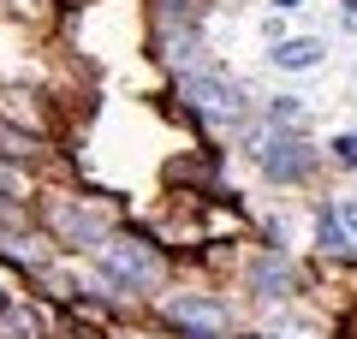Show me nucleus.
I'll list each match as a JSON object with an SVG mask.
<instances>
[{
  "mask_svg": "<svg viewBox=\"0 0 357 339\" xmlns=\"http://www.w3.org/2000/svg\"><path fill=\"white\" fill-rule=\"evenodd\" d=\"M333 18H340L345 36H357V0H333Z\"/></svg>",
  "mask_w": 357,
  "mask_h": 339,
  "instance_id": "obj_14",
  "label": "nucleus"
},
{
  "mask_svg": "<svg viewBox=\"0 0 357 339\" xmlns=\"http://www.w3.org/2000/svg\"><path fill=\"white\" fill-rule=\"evenodd\" d=\"M96 274H102V286L114 292H143L161 280V256H155V244L143 239H102L96 244Z\"/></svg>",
  "mask_w": 357,
  "mask_h": 339,
  "instance_id": "obj_3",
  "label": "nucleus"
},
{
  "mask_svg": "<svg viewBox=\"0 0 357 339\" xmlns=\"http://www.w3.org/2000/svg\"><path fill=\"white\" fill-rule=\"evenodd\" d=\"M262 119H268V126H280V131H304L310 126V101L304 96H274L262 107Z\"/></svg>",
  "mask_w": 357,
  "mask_h": 339,
  "instance_id": "obj_9",
  "label": "nucleus"
},
{
  "mask_svg": "<svg viewBox=\"0 0 357 339\" xmlns=\"http://www.w3.org/2000/svg\"><path fill=\"white\" fill-rule=\"evenodd\" d=\"M0 256H13V262H24V268H42V262H48L42 239H18V232H0Z\"/></svg>",
  "mask_w": 357,
  "mask_h": 339,
  "instance_id": "obj_10",
  "label": "nucleus"
},
{
  "mask_svg": "<svg viewBox=\"0 0 357 339\" xmlns=\"http://www.w3.org/2000/svg\"><path fill=\"white\" fill-rule=\"evenodd\" d=\"M54 226L66 232V244H84V250H96V244L107 239L102 214H84V209H60V214H54Z\"/></svg>",
  "mask_w": 357,
  "mask_h": 339,
  "instance_id": "obj_7",
  "label": "nucleus"
},
{
  "mask_svg": "<svg viewBox=\"0 0 357 339\" xmlns=\"http://www.w3.org/2000/svg\"><path fill=\"white\" fill-rule=\"evenodd\" d=\"M292 286H298V268L286 262L280 250H274V256H256V262H250V292H256V298L280 303V298H292Z\"/></svg>",
  "mask_w": 357,
  "mask_h": 339,
  "instance_id": "obj_6",
  "label": "nucleus"
},
{
  "mask_svg": "<svg viewBox=\"0 0 357 339\" xmlns=\"http://www.w3.org/2000/svg\"><path fill=\"white\" fill-rule=\"evenodd\" d=\"M161 315H167L185 339H220V333H227V303L197 298V292H191V298H167Z\"/></svg>",
  "mask_w": 357,
  "mask_h": 339,
  "instance_id": "obj_4",
  "label": "nucleus"
},
{
  "mask_svg": "<svg viewBox=\"0 0 357 339\" xmlns=\"http://www.w3.org/2000/svg\"><path fill=\"white\" fill-rule=\"evenodd\" d=\"M321 60H328V42H321V36H280L274 48H268V66H274V72H286V77L316 72Z\"/></svg>",
  "mask_w": 357,
  "mask_h": 339,
  "instance_id": "obj_5",
  "label": "nucleus"
},
{
  "mask_svg": "<svg viewBox=\"0 0 357 339\" xmlns=\"http://www.w3.org/2000/svg\"><path fill=\"white\" fill-rule=\"evenodd\" d=\"M316 244H321L328 256H351V250H357V239L345 232V220L333 214V202H328V209L316 214Z\"/></svg>",
  "mask_w": 357,
  "mask_h": 339,
  "instance_id": "obj_8",
  "label": "nucleus"
},
{
  "mask_svg": "<svg viewBox=\"0 0 357 339\" xmlns=\"http://www.w3.org/2000/svg\"><path fill=\"white\" fill-rule=\"evenodd\" d=\"M274 13H304V0H268Z\"/></svg>",
  "mask_w": 357,
  "mask_h": 339,
  "instance_id": "obj_16",
  "label": "nucleus"
},
{
  "mask_svg": "<svg viewBox=\"0 0 357 339\" xmlns=\"http://www.w3.org/2000/svg\"><path fill=\"white\" fill-rule=\"evenodd\" d=\"M0 339H42V327H36L30 310H6L0 303Z\"/></svg>",
  "mask_w": 357,
  "mask_h": 339,
  "instance_id": "obj_11",
  "label": "nucleus"
},
{
  "mask_svg": "<svg viewBox=\"0 0 357 339\" xmlns=\"http://www.w3.org/2000/svg\"><path fill=\"white\" fill-rule=\"evenodd\" d=\"M0 149H6V155H36V137H24V131H13V126H0Z\"/></svg>",
  "mask_w": 357,
  "mask_h": 339,
  "instance_id": "obj_12",
  "label": "nucleus"
},
{
  "mask_svg": "<svg viewBox=\"0 0 357 339\" xmlns=\"http://www.w3.org/2000/svg\"><path fill=\"white\" fill-rule=\"evenodd\" d=\"M250 339H280V333H250Z\"/></svg>",
  "mask_w": 357,
  "mask_h": 339,
  "instance_id": "obj_17",
  "label": "nucleus"
},
{
  "mask_svg": "<svg viewBox=\"0 0 357 339\" xmlns=\"http://www.w3.org/2000/svg\"><path fill=\"white\" fill-rule=\"evenodd\" d=\"M250 161L274 185H304L316 173V149L304 143V131H280V126H268V119L250 131Z\"/></svg>",
  "mask_w": 357,
  "mask_h": 339,
  "instance_id": "obj_1",
  "label": "nucleus"
},
{
  "mask_svg": "<svg viewBox=\"0 0 357 339\" xmlns=\"http://www.w3.org/2000/svg\"><path fill=\"white\" fill-rule=\"evenodd\" d=\"M178 96L191 101V113L203 119V126H215V131L244 126V113H250V96H244V89L232 84L227 72H185Z\"/></svg>",
  "mask_w": 357,
  "mask_h": 339,
  "instance_id": "obj_2",
  "label": "nucleus"
},
{
  "mask_svg": "<svg viewBox=\"0 0 357 339\" xmlns=\"http://www.w3.org/2000/svg\"><path fill=\"white\" fill-rule=\"evenodd\" d=\"M333 214H340V220H345V232L357 239V197H340V202H333Z\"/></svg>",
  "mask_w": 357,
  "mask_h": 339,
  "instance_id": "obj_15",
  "label": "nucleus"
},
{
  "mask_svg": "<svg viewBox=\"0 0 357 339\" xmlns=\"http://www.w3.org/2000/svg\"><path fill=\"white\" fill-rule=\"evenodd\" d=\"M328 149H333V161H340V167H357V131H340Z\"/></svg>",
  "mask_w": 357,
  "mask_h": 339,
  "instance_id": "obj_13",
  "label": "nucleus"
}]
</instances>
